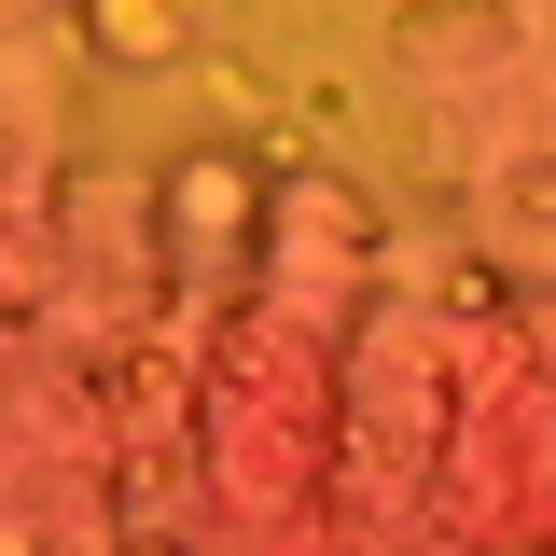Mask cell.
Segmentation results:
<instances>
[{
	"label": "cell",
	"instance_id": "1",
	"mask_svg": "<svg viewBox=\"0 0 556 556\" xmlns=\"http://www.w3.org/2000/svg\"><path fill=\"white\" fill-rule=\"evenodd\" d=\"M98 42H126V56H167V42H181V28H167V14H153V0H98Z\"/></svg>",
	"mask_w": 556,
	"mask_h": 556
}]
</instances>
